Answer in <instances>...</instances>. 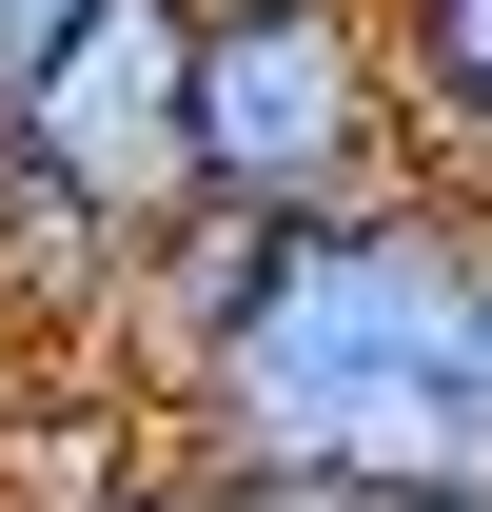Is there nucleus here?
Masks as SVG:
<instances>
[{"mask_svg":"<svg viewBox=\"0 0 492 512\" xmlns=\"http://www.w3.org/2000/svg\"><path fill=\"white\" fill-rule=\"evenodd\" d=\"M492 197L394 178L355 217H296L276 237V296L237 316V355L178 394L197 473H355V493H492Z\"/></svg>","mask_w":492,"mask_h":512,"instance_id":"obj_1","label":"nucleus"},{"mask_svg":"<svg viewBox=\"0 0 492 512\" xmlns=\"http://www.w3.org/2000/svg\"><path fill=\"white\" fill-rule=\"evenodd\" d=\"M394 138H414V79H394V0H237L197 20V178L237 217H355L394 197Z\"/></svg>","mask_w":492,"mask_h":512,"instance_id":"obj_2","label":"nucleus"},{"mask_svg":"<svg viewBox=\"0 0 492 512\" xmlns=\"http://www.w3.org/2000/svg\"><path fill=\"white\" fill-rule=\"evenodd\" d=\"M0 158L60 178L99 237L158 256L197 197H217V178H197V0H99L60 60H40V99L0 119Z\"/></svg>","mask_w":492,"mask_h":512,"instance_id":"obj_3","label":"nucleus"},{"mask_svg":"<svg viewBox=\"0 0 492 512\" xmlns=\"http://www.w3.org/2000/svg\"><path fill=\"white\" fill-rule=\"evenodd\" d=\"M256 296H276V217H237V197H197L178 237L138 256V316H119V335L158 355V394H197L217 355H237V316H256Z\"/></svg>","mask_w":492,"mask_h":512,"instance_id":"obj_4","label":"nucleus"},{"mask_svg":"<svg viewBox=\"0 0 492 512\" xmlns=\"http://www.w3.org/2000/svg\"><path fill=\"white\" fill-rule=\"evenodd\" d=\"M394 79H414V178L492 197V0H394Z\"/></svg>","mask_w":492,"mask_h":512,"instance_id":"obj_5","label":"nucleus"},{"mask_svg":"<svg viewBox=\"0 0 492 512\" xmlns=\"http://www.w3.org/2000/svg\"><path fill=\"white\" fill-rule=\"evenodd\" d=\"M79 20H99V0H0V119H20V99H40V60H60Z\"/></svg>","mask_w":492,"mask_h":512,"instance_id":"obj_6","label":"nucleus"},{"mask_svg":"<svg viewBox=\"0 0 492 512\" xmlns=\"http://www.w3.org/2000/svg\"><path fill=\"white\" fill-rule=\"evenodd\" d=\"M79 512H237V473H197V453H138L119 493H79Z\"/></svg>","mask_w":492,"mask_h":512,"instance_id":"obj_7","label":"nucleus"},{"mask_svg":"<svg viewBox=\"0 0 492 512\" xmlns=\"http://www.w3.org/2000/svg\"><path fill=\"white\" fill-rule=\"evenodd\" d=\"M237 512H394V493H355V473H237Z\"/></svg>","mask_w":492,"mask_h":512,"instance_id":"obj_8","label":"nucleus"},{"mask_svg":"<svg viewBox=\"0 0 492 512\" xmlns=\"http://www.w3.org/2000/svg\"><path fill=\"white\" fill-rule=\"evenodd\" d=\"M0 453H20V335H0Z\"/></svg>","mask_w":492,"mask_h":512,"instance_id":"obj_9","label":"nucleus"},{"mask_svg":"<svg viewBox=\"0 0 492 512\" xmlns=\"http://www.w3.org/2000/svg\"><path fill=\"white\" fill-rule=\"evenodd\" d=\"M414 512H492V493H414Z\"/></svg>","mask_w":492,"mask_h":512,"instance_id":"obj_10","label":"nucleus"},{"mask_svg":"<svg viewBox=\"0 0 492 512\" xmlns=\"http://www.w3.org/2000/svg\"><path fill=\"white\" fill-rule=\"evenodd\" d=\"M473 394H492V335H473Z\"/></svg>","mask_w":492,"mask_h":512,"instance_id":"obj_11","label":"nucleus"},{"mask_svg":"<svg viewBox=\"0 0 492 512\" xmlns=\"http://www.w3.org/2000/svg\"><path fill=\"white\" fill-rule=\"evenodd\" d=\"M197 20H237V0H197Z\"/></svg>","mask_w":492,"mask_h":512,"instance_id":"obj_12","label":"nucleus"}]
</instances>
